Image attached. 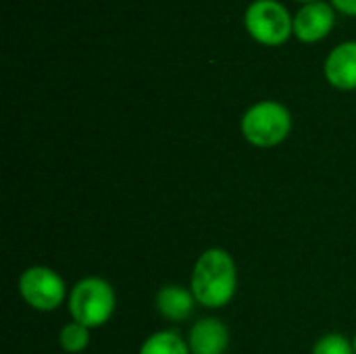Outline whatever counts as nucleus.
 <instances>
[{
    "label": "nucleus",
    "mask_w": 356,
    "mask_h": 354,
    "mask_svg": "<svg viewBox=\"0 0 356 354\" xmlns=\"http://www.w3.org/2000/svg\"><path fill=\"white\" fill-rule=\"evenodd\" d=\"M238 288V269L234 257L223 248L204 250L192 269L190 290L198 305L223 309L232 303Z\"/></svg>",
    "instance_id": "1"
},
{
    "label": "nucleus",
    "mask_w": 356,
    "mask_h": 354,
    "mask_svg": "<svg viewBox=\"0 0 356 354\" xmlns=\"http://www.w3.org/2000/svg\"><path fill=\"white\" fill-rule=\"evenodd\" d=\"M67 305L73 321L86 325L88 330H94L104 325L113 317L117 307V296L106 280L83 277L71 288Z\"/></svg>",
    "instance_id": "2"
},
{
    "label": "nucleus",
    "mask_w": 356,
    "mask_h": 354,
    "mask_svg": "<svg viewBox=\"0 0 356 354\" xmlns=\"http://www.w3.org/2000/svg\"><path fill=\"white\" fill-rule=\"evenodd\" d=\"M292 129L290 111L275 100H261L252 104L242 117V136L259 148H273L282 144Z\"/></svg>",
    "instance_id": "3"
},
{
    "label": "nucleus",
    "mask_w": 356,
    "mask_h": 354,
    "mask_svg": "<svg viewBox=\"0 0 356 354\" xmlns=\"http://www.w3.org/2000/svg\"><path fill=\"white\" fill-rule=\"evenodd\" d=\"M19 294L21 298L35 311L48 313L56 311L67 296V286L63 277L44 265L27 267L19 277Z\"/></svg>",
    "instance_id": "4"
},
{
    "label": "nucleus",
    "mask_w": 356,
    "mask_h": 354,
    "mask_svg": "<svg viewBox=\"0 0 356 354\" xmlns=\"http://www.w3.org/2000/svg\"><path fill=\"white\" fill-rule=\"evenodd\" d=\"M244 23L248 31L263 44H282L294 29L288 8L277 0H254L246 13Z\"/></svg>",
    "instance_id": "5"
},
{
    "label": "nucleus",
    "mask_w": 356,
    "mask_h": 354,
    "mask_svg": "<svg viewBox=\"0 0 356 354\" xmlns=\"http://www.w3.org/2000/svg\"><path fill=\"white\" fill-rule=\"evenodd\" d=\"M188 346L192 354H223L229 346V330L215 317L198 319L188 334Z\"/></svg>",
    "instance_id": "6"
},
{
    "label": "nucleus",
    "mask_w": 356,
    "mask_h": 354,
    "mask_svg": "<svg viewBox=\"0 0 356 354\" xmlns=\"http://www.w3.org/2000/svg\"><path fill=\"white\" fill-rule=\"evenodd\" d=\"M332 25H334V8L323 0L305 4L294 17V33L305 42H315L323 38L332 29Z\"/></svg>",
    "instance_id": "7"
},
{
    "label": "nucleus",
    "mask_w": 356,
    "mask_h": 354,
    "mask_svg": "<svg viewBox=\"0 0 356 354\" xmlns=\"http://www.w3.org/2000/svg\"><path fill=\"white\" fill-rule=\"evenodd\" d=\"M325 77L340 90L356 88V42L338 44L325 58Z\"/></svg>",
    "instance_id": "8"
},
{
    "label": "nucleus",
    "mask_w": 356,
    "mask_h": 354,
    "mask_svg": "<svg viewBox=\"0 0 356 354\" xmlns=\"http://www.w3.org/2000/svg\"><path fill=\"white\" fill-rule=\"evenodd\" d=\"M196 307V298L192 290H186L177 284L163 286L156 294V311L163 319L179 323L192 317Z\"/></svg>",
    "instance_id": "9"
},
{
    "label": "nucleus",
    "mask_w": 356,
    "mask_h": 354,
    "mask_svg": "<svg viewBox=\"0 0 356 354\" xmlns=\"http://www.w3.org/2000/svg\"><path fill=\"white\" fill-rule=\"evenodd\" d=\"M140 354H192L188 340H184L173 330H161L144 340Z\"/></svg>",
    "instance_id": "10"
},
{
    "label": "nucleus",
    "mask_w": 356,
    "mask_h": 354,
    "mask_svg": "<svg viewBox=\"0 0 356 354\" xmlns=\"http://www.w3.org/2000/svg\"><path fill=\"white\" fill-rule=\"evenodd\" d=\"M88 344H90V330L77 321L67 323L58 334V346L63 353H83L88 348Z\"/></svg>",
    "instance_id": "11"
},
{
    "label": "nucleus",
    "mask_w": 356,
    "mask_h": 354,
    "mask_svg": "<svg viewBox=\"0 0 356 354\" xmlns=\"http://www.w3.org/2000/svg\"><path fill=\"white\" fill-rule=\"evenodd\" d=\"M313 354H355V348L342 334H325L313 346Z\"/></svg>",
    "instance_id": "12"
},
{
    "label": "nucleus",
    "mask_w": 356,
    "mask_h": 354,
    "mask_svg": "<svg viewBox=\"0 0 356 354\" xmlns=\"http://www.w3.org/2000/svg\"><path fill=\"white\" fill-rule=\"evenodd\" d=\"M334 4L344 10V13H350V15H356V0H334Z\"/></svg>",
    "instance_id": "13"
},
{
    "label": "nucleus",
    "mask_w": 356,
    "mask_h": 354,
    "mask_svg": "<svg viewBox=\"0 0 356 354\" xmlns=\"http://www.w3.org/2000/svg\"><path fill=\"white\" fill-rule=\"evenodd\" d=\"M353 348H355V354H356V336H355V340H353Z\"/></svg>",
    "instance_id": "14"
},
{
    "label": "nucleus",
    "mask_w": 356,
    "mask_h": 354,
    "mask_svg": "<svg viewBox=\"0 0 356 354\" xmlns=\"http://www.w3.org/2000/svg\"><path fill=\"white\" fill-rule=\"evenodd\" d=\"M309 2H315V0H309Z\"/></svg>",
    "instance_id": "15"
}]
</instances>
